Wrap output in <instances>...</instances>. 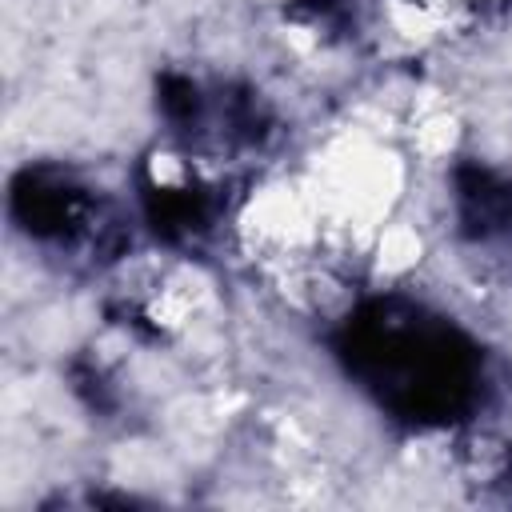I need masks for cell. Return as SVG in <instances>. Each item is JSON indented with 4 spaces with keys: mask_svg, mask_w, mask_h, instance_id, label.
Wrapping results in <instances>:
<instances>
[{
    "mask_svg": "<svg viewBox=\"0 0 512 512\" xmlns=\"http://www.w3.org/2000/svg\"><path fill=\"white\" fill-rule=\"evenodd\" d=\"M16 212L28 224V232L36 236H56V240H72L76 232H84L92 204L84 196V188H76L64 176H44V172H28L16 184Z\"/></svg>",
    "mask_w": 512,
    "mask_h": 512,
    "instance_id": "2",
    "label": "cell"
},
{
    "mask_svg": "<svg viewBox=\"0 0 512 512\" xmlns=\"http://www.w3.org/2000/svg\"><path fill=\"white\" fill-rule=\"evenodd\" d=\"M348 372L396 416L452 420L476 400L480 352L444 316L404 300H376L348 320L340 344Z\"/></svg>",
    "mask_w": 512,
    "mask_h": 512,
    "instance_id": "1",
    "label": "cell"
}]
</instances>
